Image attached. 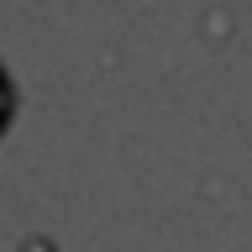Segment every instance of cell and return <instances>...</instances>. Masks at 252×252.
<instances>
[{
	"label": "cell",
	"mask_w": 252,
	"mask_h": 252,
	"mask_svg": "<svg viewBox=\"0 0 252 252\" xmlns=\"http://www.w3.org/2000/svg\"><path fill=\"white\" fill-rule=\"evenodd\" d=\"M11 110H16V90H11V79H5V68H0V131L11 121Z\"/></svg>",
	"instance_id": "obj_1"
}]
</instances>
